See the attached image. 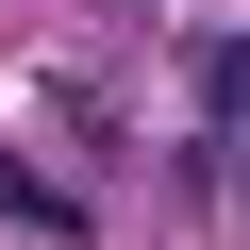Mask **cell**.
I'll return each instance as SVG.
<instances>
[{
  "instance_id": "cell-1",
  "label": "cell",
  "mask_w": 250,
  "mask_h": 250,
  "mask_svg": "<svg viewBox=\"0 0 250 250\" xmlns=\"http://www.w3.org/2000/svg\"><path fill=\"white\" fill-rule=\"evenodd\" d=\"M0 217H17V233H83V200H67L50 167H17V150H0Z\"/></svg>"
},
{
  "instance_id": "cell-2",
  "label": "cell",
  "mask_w": 250,
  "mask_h": 250,
  "mask_svg": "<svg viewBox=\"0 0 250 250\" xmlns=\"http://www.w3.org/2000/svg\"><path fill=\"white\" fill-rule=\"evenodd\" d=\"M200 100H217V117H250V50H200Z\"/></svg>"
},
{
  "instance_id": "cell-3",
  "label": "cell",
  "mask_w": 250,
  "mask_h": 250,
  "mask_svg": "<svg viewBox=\"0 0 250 250\" xmlns=\"http://www.w3.org/2000/svg\"><path fill=\"white\" fill-rule=\"evenodd\" d=\"M233 200H250V134H233Z\"/></svg>"
}]
</instances>
